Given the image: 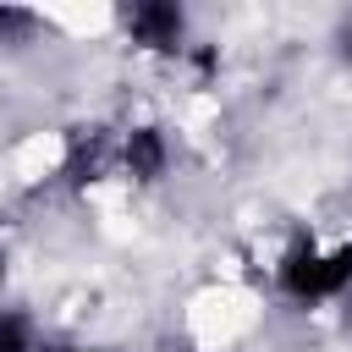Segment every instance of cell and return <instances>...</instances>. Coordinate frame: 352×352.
Wrapping results in <instances>:
<instances>
[{
    "label": "cell",
    "instance_id": "1",
    "mask_svg": "<svg viewBox=\"0 0 352 352\" xmlns=\"http://www.w3.org/2000/svg\"><path fill=\"white\" fill-rule=\"evenodd\" d=\"M352 286V242L341 248H314V242H297L286 258H280V292L292 302H330Z\"/></svg>",
    "mask_w": 352,
    "mask_h": 352
},
{
    "label": "cell",
    "instance_id": "2",
    "mask_svg": "<svg viewBox=\"0 0 352 352\" xmlns=\"http://www.w3.org/2000/svg\"><path fill=\"white\" fill-rule=\"evenodd\" d=\"M121 22H126V38L154 55H176L187 38V11L170 0H138L132 11H121Z\"/></svg>",
    "mask_w": 352,
    "mask_h": 352
},
{
    "label": "cell",
    "instance_id": "3",
    "mask_svg": "<svg viewBox=\"0 0 352 352\" xmlns=\"http://www.w3.org/2000/svg\"><path fill=\"white\" fill-rule=\"evenodd\" d=\"M121 165H126V176H138V182H160L165 165H170L165 132H160V126H132L126 143H121Z\"/></svg>",
    "mask_w": 352,
    "mask_h": 352
},
{
    "label": "cell",
    "instance_id": "4",
    "mask_svg": "<svg viewBox=\"0 0 352 352\" xmlns=\"http://www.w3.org/2000/svg\"><path fill=\"white\" fill-rule=\"evenodd\" d=\"M60 352H88V346H60Z\"/></svg>",
    "mask_w": 352,
    "mask_h": 352
},
{
    "label": "cell",
    "instance_id": "5",
    "mask_svg": "<svg viewBox=\"0 0 352 352\" xmlns=\"http://www.w3.org/2000/svg\"><path fill=\"white\" fill-rule=\"evenodd\" d=\"M0 286H6V258H0Z\"/></svg>",
    "mask_w": 352,
    "mask_h": 352
}]
</instances>
